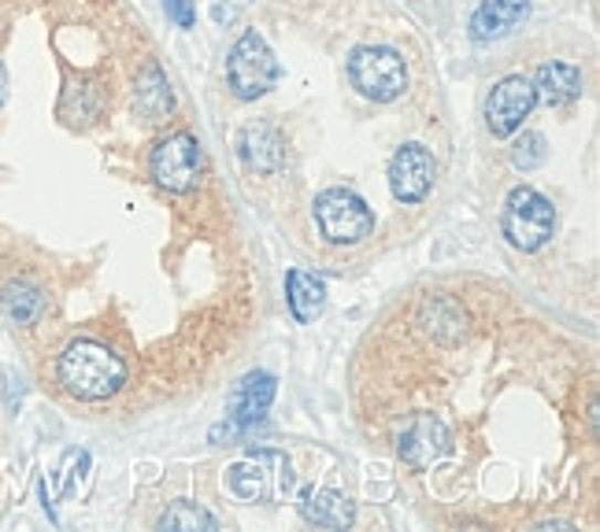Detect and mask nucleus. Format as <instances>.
<instances>
[{"mask_svg":"<svg viewBox=\"0 0 600 532\" xmlns=\"http://www.w3.org/2000/svg\"><path fill=\"white\" fill-rule=\"evenodd\" d=\"M56 374H60V385L67 389L71 396L86 403L108 400L126 385V363L115 351L97 344V340H75V344L63 348Z\"/></svg>","mask_w":600,"mask_h":532,"instance_id":"nucleus-1","label":"nucleus"},{"mask_svg":"<svg viewBox=\"0 0 600 532\" xmlns=\"http://www.w3.org/2000/svg\"><path fill=\"white\" fill-rule=\"evenodd\" d=\"M282 78V67L275 60V52L267 49L256 30H245L238 38V45L230 49V60H227V82L234 89L238 100H256L263 93L275 89V82Z\"/></svg>","mask_w":600,"mask_h":532,"instance_id":"nucleus-2","label":"nucleus"},{"mask_svg":"<svg viewBox=\"0 0 600 532\" xmlns=\"http://www.w3.org/2000/svg\"><path fill=\"white\" fill-rule=\"evenodd\" d=\"M349 82L360 97L375 104H389L408 89V71L397 49L364 45L349 56Z\"/></svg>","mask_w":600,"mask_h":532,"instance_id":"nucleus-3","label":"nucleus"},{"mask_svg":"<svg viewBox=\"0 0 600 532\" xmlns=\"http://www.w3.org/2000/svg\"><path fill=\"white\" fill-rule=\"evenodd\" d=\"M315 222L330 244H360L375 230L371 208L352 189H326L315 196Z\"/></svg>","mask_w":600,"mask_h":532,"instance_id":"nucleus-4","label":"nucleus"},{"mask_svg":"<svg viewBox=\"0 0 600 532\" xmlns=\"http://www.w3.org/2000/svg\"><path fill=\"white\" fill-rule=\"evenodd\" d=\"M504 237H508L519 252H538L556 230V211L538 189H515L504 204Z\"/></svg>","mask_w":600,"mask_h":532,"instance_id":"nucleus-5","label":"nucleus"},{"mask_svg":"<svg viewBox=\"0 0 600 532\" xmlns=\"http://www.w3.org/2000/svg\"><path fill=\"white\" fill-rule=\"evenodd\" d=\"M149 170H152L156 185L167 189V193H186V189H193L197 174H200V145H197V137H189V134L164 137V141L152 148Z\"/></svg>","mask_w":600,"mask_h":532,"instance_id":"nucleus-6","label":"nucleus"},{"mask_svg":"<svg viewBox=\"0 0 600 532\" xmlns=\"http://www.w3.org/2000/svg\"><path fill=\"white\" fill-rule=\"evenodd\" d=\"M538 104V93H534V82L523 78V74H512L493 85L490 100H486V126L493 137H512L523 130V119L534 111Z\"/></svg>","mask_w":600,"mask_h":532,"instance_id":"nucleus-7","label":"nucleus"},{"mask_svg":"<svg viewBox=\"0 0 600 532\" xmlns=\"http://www.w3.org/2000/svg\"><path fill=\"white\" fill-rule=\"evenodd\" d=\"M434 178H438L434 156H430L423 145H404L389 159V189H393L400 204H419V200H427V193L434 189Z\"/></svg>","mask_w":600,"mask_h":532,"instance_id":"nucleus-8","label":"nucleus"},{"mask_svg":"<svg viewBox=\"0 0 600 532\" xmlns=\"http://www.w3.org/2000/svg\"><path fill=\"white\" fill-rule=\"evenodd\" d=\"M445 451H449V433L445 425L430 418V414H419V418L400 433V459L412 466V470H427V466L438 462Z\"/></svg>","mask_w":600,"mask_h":532,"instance_id":"nucleus-9","label":"nucleus"},{"mask_svg":"<svg viewBox=\"0 0 600 532\" xmlns=\"http://www.w3.org/2000/svg\"><path fill=\"white\" fill-rule=\"evenodd\" d=\"M526 15H530V0H478V8L471 12V38L475 41L508 38Z\"/></svg>","mask_w":600,"mask_h":532,"instance_id":"nucleus-10","label":"nucleus"},{"mask_svg":"<svg viewBox=\"0 0 600 532\" xmlns=\"http://www.w3.org/2000/svg\"><path fill=\"white\" fill-rule=\"evenodd\" d=\"M530 82H534L538 100L552 104V108H560V104L575 100L578 93H582V71H578L575 63H560V60L541 63Z\"/></svg>","mask_w":600,"mask_h":532,"instance_id":"nucleus-11","label":"nucleus"},{"mask_svg":"<svg viewBox=\"0 0 600 532\" xmlns=\"http://www.w3.org/2000/svg\"><path fill=\"white\" fill-rule=\"evenodd\" d=\"M241 156H245V163L252 170H260V174H275L282 159H286V141H282V134L267 123L249 126V130L241 134Z\"/></svg>","mask_w":600,"mask_h":532,"instance_id":"nucleus-12","label":"nucleus"},{"mask_svg":"<svg viewBox=\"0 0 600 532\" xmlns=\"http://www.w3.org/2000/svg\"><path fill=\"white\" fill-rule=\"evenodd\" d=\"M301 514L304 521L319 529H349L352 525V503L341 492H330V488H308L301 496Z\"/></svg>","mask_w":600,"mask_h":532,"instance_id":"nucleus-13","label":"nucleus"},{"mask_svg":"<svg viewBox=\"0 0 600 532\" xmlns=\"http://www.w3.org/2000/svg\"><path fill=\"white\" fill-rule=\"evenodd\" d=\"M275 400V377L271 374H249L241 385L230 392V418L238 425H252L263 418V411Z\"/></svg>","mask_w":600,"mask_h":532,"instance_id":"nucleus-14","label":"nucleus"},{"mask_svg":"<svg viewBox=\"0 0 600 532\" xmlns=\"http://www.w3.org/2000/svg\"><path fill=\"white\" fill-rule=\"evenodd\" d=\"M286 300H290V311L297 322H315L323 315V304H326V289L323 281H315L312 274L304 270H290L286 278Z\"/></svg>","mask_w":600,"mask_h":532,"instance_id":"nucleus-15","label":"nucleus"},{"mask_svg":"<svg viewBox=\"0 0 600 532\" xmlns=\"http://www.w3.org/2000/svg\"><path fill=\"white\" fill-rule=\"evenodd\" d=\"M271 477L275 474L263 470V451H260L245 462L230 466L227 485H230V492H234L238 499H245V503H260V499H267L271 492H275V488H271Z\"/></svg>","mask_w":600,"mask_h":532,"instance_id":"nucleus-16","label":"nucleus"},{"mask_svg":"<svg viewBox=\"0 0 600 532\" xmlns=\"http://www.w3.org/2000/svg\"><path fill=\"white\" fill-rule=\"evenodd\" d=\"M171 108H175V97H171V85H167L164 71L149 67L145 71V78L138 82V111L149 123H156V119H164Z\"/></svg>","mask_w":600,"mask_h":532,"instance_id":"nucleus-17","label":"nucleus"},{"mask_svg":"<svg viewBox=\"0 0 600 532\" xmlns=\"http://www.w3.org/2000/svg\"><path fill=\"white\" fill-rule=\"evenodd\" d=\"M4 307L19 326H30L41 315V307H45V296H41L34 285L15 281V285H8V289H4Z\"/></svg>","mask_w":600,"mask_h":532,"instance_id":"nucleus-18","label":"nucleus"},{"mask_svg":"<svg viewBox=\"0 0 600 532\" xmlns=\"http://www.w3.org/2000/svg\"><path fill=\"white\" fill-rule=\"evenodd\" d=\"M160 529H171V532H197V529H215V518L208 510H200L193 503H175L167 514L160 518Z\"/></svg>","mask_w":600,"mask_h":532,"instance_id":"nucleus-19","label":"nucleus"},{"mask_svg":"<svg viewBox=\"0 0 600 532\" xmlns=\"http://www.w3.org/2000/svg\"><path fill=\"white\" fill-rule=\"evenodd\" d=\"M545 156H549V148H545V137L541 134H523L519 141L512 148V163L519 170H534L545 163Z\"/></svg>","mask_w":600,"mask_h":532,"instance_id":"nucleus-20","label":"nucleus"},{"mask_svg":"<svg viewBox=\"0 0 600 532\" xmlns=\"http://www.w3.org/2000/svg\"><path fill=\"white\" fill-rule=\"evenodd\" d=\"M164 8H167V15H171L175 23L182 26V30H193L197 12H193V8H189V0H164Z\"/></svg>","mask_w":600,"mask_h":532,"instance_id":"nucleus-21","label":"nucleus"},{"mask_svg":"<svg viewBox=\"0 0 600 532\" xmlns=\"http://www.w3.org/2000/svg\"><path fill=\"white\" fill-rule=\"evenodd\" d=\"M4 100H8V71L4 63H0V108H4Z\"/></svg>","mask_w":600,"mask_h":532,"instance_id":"nucleus-22","label":"nucleus"}]
</instances>
